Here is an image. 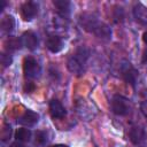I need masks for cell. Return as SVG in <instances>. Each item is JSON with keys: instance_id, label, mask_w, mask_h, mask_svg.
<instances>
[{"instance_id": "6da1fadb", "label": "cell", "mask_w": 147, "mask_h": 147, "mask_svg": "<svg viewBox=\"0 0 147 147\" xmlns=\"http://www.w3.org/2000/svg\"><path fill=\"white\" fill-rule=\"evenodd\" d=\"M79 22H80V25L86 31L95 34L98 38L106 39V40L111 38V29L107 24L100 22L93 14L86 13V14L80 15Z\"/></svg>"}, {"instance_id": "7a4b0ae2", "label": "cell", "mask_w": 147, "mask_h": 147, "mask_svg": "<svg viewBox=\"0 0 147 147\" xmlns=\"http://www.w3.org/2000/svg\"><path fill=\"white\" fill-rule=\"evenodd\" d=\"M88 56H90V51L86 47L82 46L77 48V51L69 57L67 62L68 70L77 76H80L84 72V67Z\"/></svg>"}, {"instance_id": "3957f363", "label": "cell", "mask_w": 147, "mask_h": 147, "mask_svg": "<svg viewBox=\"0 0 147 147\" xmlns=\"http://www.w3.org/2000/svg\"><path fill=\"white\" fill-rule=\"evenodd\" d=\"M110 107H111L113 113L116 114V115H118V116H124V115L129 114V111H130L129 100L125 99L122 95H115L111 99Z\"/></svg>"}, {"instance_id": "277c9868", "label": "cell", "mask_w": 147, "mask_h": 147, "mask_svg": "<svg viewBox=\"0 0 147 147\" xmlns=\"http://www.w3.org/2000/svg\"><path fill=\"white\" fill-rule=\"evenodd\" d=\"M23 70H24V76L29 79H32L39 76L41 69L39 63L33 57H25L23 62Z\"/></svg>"}, {"instance_id": "5b68a950", "label": "cell", "mask_w": 147, "mask_h": 147, "mask_svg": "<svg viewBox=\"0 0 147 147\" xmlns=\"http://www.w3.org/2000/svg\"><path fill=\"white\" fill-rule=\"evenodd\" d=\"M121 72H122V76H123L124 80L127 84H130L131 86L136 85L138 72H137V70L132 67V64L129 61H123L122 62V64H121Z\"/></svg>"}, {"instance_id": "8992f818", "label": "cell", "mask_w": 147, "mask_h": 147, "mask_svg": "<svg viewBox=\"0 0 147 147\" xmlns=\"http://www.w3.org/2000/svg\"><path fill=\"white\" fill-rule=\"evenodd\" d=\"M21 13L25 21H31L38 14V6H37V3L32 2V1L24 2L21 7Z\"/></svg>"}, {"instance_id": "52a82bcc", "label": "cell", "mask_w": 147, "mask_h": 147, "mask_svg": "<svg viewBox=\"0 0 147 147\" xmlns=\"http://www.w3.org/2000/svg\"><path fill=\"white\" fill-rule=\"evenodd\" d=\"M39 121V115L32 110H26L22 116L18 117L17 123L24 126H33L38 123Z\"/></svg>"}, {"instance_id": "ba28073f", "label": "cell", "mask_w": 147, "mask_h": 147, "mask_svg": "<svg viewBox=\"0 0 147 147\" xmlns=\"http://www.w3.org/2000/svg\"><path fill=\"white\" fill-rule=\"evenodd\" d=\"M145 137H146L145 130H144L141 126H139V125L132 126V127L130 129V131H129V138H130V140H131V142H132L133 145H139V144H141V142L144 141Z\"/></svg>"}, {"instance_id": "9c48e42d", "label": "cell", "mask_w": 147, "mask_h": 147, "mask_svg": "<svg viewBox=\"0 0 147 147\" xmlns=\"http://www.w3.org/2000/svg\"><path fill=\"white\" fill-rule=\"evenodd\" d=\"M22 44L23 46H25L26 48L33 51L38 47V38L37 36L32 32V31H26L22 34Z\"/></svg>"}, {"instance_id": "30bf717a", "label": "cell", "mask_w": 147, "mask_h": 147, "mask_svg": "<svg viewBox=\"0 0 147 147\" xmlns=\"http://www.w3.org/2000/svg\"><path fill=\"white\" fill-rule=\"evenodd\" d=\"M49 113L53 118H63L65 116V109L57 100H52L49 102Z\"/></svg>"}, {"instance_id": "8fae6325", "label": "cell", "mask_w": 147, "mask_h": 147, "mask_svg": "<svg viewBox=\"0 0 147 147\" xmlns=\"http://www.w3.org/2000/svg\"><path fill=\"white\" fill-rule=\"evenodd\" d=\"M46 47L52 53H57L63 48V40L59 36H49L46 41Z\"/></svg>"}, {"instance_id": "7c38bea8", "label": "cell", "mask_w": 147, "mask_h": 147, "mask_svg": "<svg viewBox=\"0 0 147 147\" xmlns=\"http://www.w3.org/2000/svg\"><path fill=\"white\" fill-rule=\"evenodd\" d=\"M53 5L56 7V10L60 16L67 17L70 13V2L67 0H55L53 1Z\"/></svg>"}, {"instance_id": "4fadbf2b", "label": "cell", "mask_w": 147, "mask_h": 147, "mask_svg": "<svg viewBox=\"0 0 147 147\" xmlns=\"http://www.w3.org/2000/svg\"><path fill=\"white\" fill-rule=\"evenodd\" d=\"M133 15L136 20L141 24H147V9L141 5H137L133 8Z\"/></svg>"}, {"instance_id": "5bb4252c", "label": "cell", "mask_w": 147, "mask_h": 147, "mask_svg": "<svg viewBox=\"0 0 147 147\" xmlns=\"http://www.w3.org/2000/svg\"><path fill=\"white\" fill-rule=\"evenodd\" d=\"M15 138L17 141H21V142H28L30 141V138H31V131L29 129H18L15 133Z\"/></svg>"}, {"instance_id": "9a60e30c", "label": "cell", "mask_w": 147, "mask_h": 147, "mask_svg": "<svg viewBox=\"0 0 147 147\" xmlns=\"http://www.w3.org/2000/svg\"><path fill=\"white\" fill-rule=\"evenodd\" d=\"M14 25H15V22H14V18L11 16H6L1 22V29L6 33L11 32L14 29Z\"/></svg>"}, {"instance_id": "2e32d148", "label": "cell", "mask_w": 147, "mask_h": 147, "mask_svg": "<svg viewBox=\"0 0 147 147\" xmlns=\"http://www.w3.org/2000/svg\"><path fill=\"white\" fill-rule=\"evenodd\" d=\"M7 51H15V49H18L23 44H22V39H18V38H9L8 41H7Z\"/></svg>"}, {"instance_id": "e0dca14e", "label": "cell", "mask_w": 147, "mask_h": 147, "mask_svg": "<svg viewBox=\"0 0 147 147\" xmlns=\"http://www.w3.org/2000/svg\"><path fill=\"white\" fill-rule=\"evenodd\" d=\"M36 141L39 144H45L47 141V134L44 131H39L36 133Z\"/></svg>"}, {"instance_id": "ac0fdd59", "label": "cell", "mask_w": 147, "mask_h": 147, "mask_svg": "<svg viewBox=\"0 0 147 147\" xmlns=\"http://www.w3.org/2000/svg\"><path fill=\"white\" fill-rule=\"evenodd\" d=\"M11 62V59L9 56V54H6V53H2L1 54V63L3 67H8Z\"/></svg>"}, {"instance_id": "d6986e66", "label": "cell", "mask_w": 147, "mask_h": 147, "mask_svg": "<svg viewBox=\"0 0 147 147\" xmlns=\"http://www.w3.org/2000/svg\"><path fill=\"white\" fill-rule=\"evenodd\" d=\"M142 40H144V42L147 45V32H145V33L142 34Z\"/></svg>"}, {"instance_id": "ffe728a7", "label": "cell", "mask_w": 147, "mask_h": 147, "mask_svg": "<svg viewBox=\"0 0 147 147\" xmlns=\"http://www.w3.org/2000/svg\"><path fill=\"white\" fill-rule=\"evenodd\" d=\"M147 61V51L144 53V57H142V62H146Z\"/></svg>"}, {"instance_id": "44dd1931", "label": "cell", "mask_w": 147, "mask_h": 147, "mask_svg": "<svg viewBox=\"0 0 147 147\" xmlns=\"http://www.w3.org/2000/svg\"><path fill=\"white\" fill-rule=\"evenodd\" d=\"M52 147H69V146H67V145H62V144H59V145H54V146H52Z\"/></svg>"}, {"instance_id": "7402d4cb", "label": "cell", "mask_w": 147, "mask_h": 147, "mask_svg": "<svg viewBox=\"0 0 147 147\" xmlns=\"http://www.w3.org/2000/svg\"><path fill=\"white\" fill-rule=\"evenodd\" d=\"M5 6H6V2H5V1H1V5H0V10H2Z\"/></svg>"}, {"instance_id": "603a6c76", "label": "cell", "mask_w": 147, "mask_h": 147, "mask_svg": "<svg viewBox=\"0 0 147 147\" xmlns=\"http://www.w3.org/2000/svg\"><path fill=\"white\" fill-rule=\"evenodd\" d=\"M146 118H147V117H146Z\"/></svg>"}]
</instances>
